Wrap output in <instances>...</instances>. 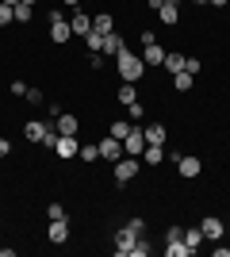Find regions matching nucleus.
<instances>
[{
    "label": "nucleus",
    "mask_w": 230,
    "mask_h": 257,
    "mask_svg": "<svg viewBox=\"0 0 230 257\" xmlns=\"http://www.w3.org/2000/svg\"><path fill=\"white\" fill-rule=\"evenodd\" d=\"M184 246L192 249V253H196V249L203 246V230H199V226H192V230H184Z\"/></svg>",
    "instance_id": "21"
},
{
    "label": "nucleus",
    "mask_w": 230,
    "mask_h": 257,
    "mask_svg": "<svg viewBox=\"0 0 230 257\" xmlns=\"http://www.w3.org/2000/svg\"><path fill=\"white\" fill-rule=\"evenodd\" d=\"M192 81H196V77L188 73V69H180V73H173V85L180 88V92H188V88H192Z\"/></svg>",
    "instance_id": "24"
},
{
    "label": "nucleus",
    "mask_w": 230,
    "mask_h": 257,
    "mask_svg": "<svg viewBox=\"0 0 230 257\" xmlns=\"http://www.w3.org/2000/svg\"><path fill=\"white\" fill-rule=\"evenodd\" d=\"M165 54H169L165 46L150 43V46H146V58H142V62H146V65H161V62H165Z\"/></svg>",
    "instance_id": "18"
},
{
    "label": "nucleus",
    "mask_w": 230,
    "mask_h": 257,
    "mask_svg": "<svg viewBox=\"0 0 230 257\" xmlns=\"http://www.w3.org/2000/svg\"><path fill=\"white\" fill-rule=\"evenodd\" d=\"M31 4H35V0H31Z\"/></svg>",
    "instance_id": "39"
},
{
    "label": "nucleus",
    "mask_w": 230,
    "mask_h": 257,
    "mask_svg": "<svg viewBox=\"0 0 230 257\" xmlns=\"http://www.w3.org/2000/svg\"><path fill=\"white\" fill-rule=\"evenodd\" d=\"M115 96H119V104H134V100H138V88H134V81H123V88L115 92Z\"/></svg>",
    "instance_id": "20"
},
{
    "label": "nucleus",
    "mask_w": 230,
    "mask_h": 257,
    "mask_svg": "<svg viewBox=\"0 0 230 257\" xmlns=\"http://www.w3.org/2000/svg\"><path fill=\"white\" fill-rule=\"evenodd\" d=\"M46 123H39V119H31V123H23V135H27V142H43L46 139Z\"/></svg>",
    "instance_id": "15"
},
{
    "label": "nucleus",
    "mask_w": 230,
    "mask_h": 257,
    "mask_svg": "<svg viewBox=\"0 0 230 257\" xmlns=\"http://www.w3.org/2000/svg\"><path fill=\"white\" fill-rule=\"evenodd\" d=\"M138 238H142V234H134L131 226H119V230H115V253L127 257V253H131V246L138 242Z\"/></svg>",
    "instance_id": "5"
},
{
    "label": "nucleus",
    "mask_w": 230,
    "mask_h": 257,
    "mask_svg": "<svg viewBox=\"0 0 230 257\" xmlns=\"http://www.w3.org/2000/svg\"><path fill=\"white\" fill-rule=\"evenodd\" d=\"M192 253V249L184 246V242H169V246H165V257H188Z\"/></svg>",
    "instance_id": "25"
},
{
    "label": "nucleus",
    "mask_w": 230,
    "mask_h": 257,
    "mask_svg": "<svg viewBox=\"0 0 230 257\" xmlns=\"http://www.w3.org/2000/svg\"><path fill=\"white\" fill-rule=\"evenodd\" d=\"M16 23H31V16H35V8H31V0H20V4H16Z\"/></svg>",
    "instance_id": "22"
},
{
    "label": "nucleus",
    "mask_w": 230,
    "mask_h": 257,
    "mask_svg": "<svg viewBox=\"0 0 230 257\" xmlns=\"http://www.w3.org/2000/svg\"><path fill=\"white\" fill-rule=\"evenodd\" d=\"M46 215H50V219H69V215H66V207H62V204H50V207H46Z\"/></svg>",
    "instance_id": "30"
},
{
    "label": "nucleus",
    "mask_w": 230,
    "mask_h": 257,
    "mask_svg": "<svg viewBox=\"0 0 230 257\" xmlns=\"http://www.w3.org/2000/svg\"><path fill=\"white\" fill-rule=\"evenodd\" d=\"M69 27H73V35H81V39H85V35L92 31V16H85V12L77 8V12H73V20H69Z\"/></svg>",
    "instance_id": "14"
},
{
    "label": "nucleus",
    "mask_w": 230,
    "mask_h": 257,
    "mask_svg": "<svg viewBox=\"0 0 230 257\" xmlns=\"http://www.w3.org/2000/svg\"><path fill=\"white\" fill-rule=\"evenodd\" d=\"M142 158H146V165H161L165 161V146H146Z\"/></svg>",
    "instance_id": "23"
},
{
    "label": "nucleus",
    "mask_w": 230,
    "mask_h": 257,
    "mask_svg": "<svg viewBox=\"0 0 230 257\" xmlns=\"http://www.w3.org/2000/svg\"><path fill=\"white\" fill-rule=\"evenodd\" d=\"M146 8H153V12H161V8H165V0H146Z\"/></svg>",
    "instance_id": "34"
},
{
    "label": "nucleus",
    "mask_w": 230,
    "mask_h": 257,
    "mask_svg": "<svg viewBox=\"0 0 230 257\" xmlns=\"http://www.w3.org/2000/svg\"><path fill=\"white\" fill-rule=\"evenodd\" d=\"M92 31H100V35H111V31H115V20H111L108 12H100V16H92Z\"/></svg>",
    "instance_id": "17"
},
{
    "label": "nucleus",
    "mask_w": 230,
    "mask_h": 257,
    "mask_svg": "<svg viewBox=\"0 0 230 257\" xmlns=\"http://www.w3.org/2000/svg\"><path fill=\"white\" fill-rule=\"evenodd\" d=\"M131 127H134V123H119V119H115V123H111V135H115V139H127Z\"/></svg>",
    "instance_id": "27"
},
{
    "label": "nucleus",
    "mask_w": 230,
    "mask_h": 257,
    "mask_svg": "<svg viewBox=\"0 0 230 257\" xmlns=\"http://www.w3.org/2000/svg\"><path fill=\"white\" fill-rule=\"evenodd\" d=\"M46 238H50L54 246L69 242V219H50V230H46Z\"/></svg>",
    "instance_id": "9"
},
{
    "label": "nucleus",
    "mask_w": 230,
    "mask_h": 257,
    "mask_svg": "<svg viewBox=\"0 0 230 257\" xmlns=\"http://www.w3.org/2000/svg\"><path fill=\"white\" fill-rule=\"evenodd\" d=\"M127 50V43H123V35H104V54H108V58H115V54H123Z\"/></svg>",
    "instance_id": "16"
},
{
    "label": "nucleus",
    "mask_w": 230,
    "mask_h": 257,
    "mask_svg": "<svg viewBox=\"0 0 230 257\" xmlns=\"http://www.w3.org/2000/svg\"><path fill=\"white\" fill-rule=\"evenodd\" d=\"M100 158H108L111 165L123 158V139H115V135H108V139L100 142Z\"/></svg>",
    "instance_id": "7"
},
{
    "label": "nucleus",
    "mask_w": 230,
    "mask_h": 257,
    "mask_svg": "<svg viewBox=\"0 0 230 257\" xmlns=\"http://www.w3.org/2000/svg\"><path fill=\"white\" fill-rule=\"evenodd\" d=\"M0 4H12V8H16V4H20V0H0Z\"/></svg>",
    "instance_id": "37"
},
{
    "label": "nucleus",
    "mask_w": 230,
    "mask_h": 257,
    "mask_svg": "<svg viewBox=\"0 0 230 257\" xmlns=\"http://www.w3.org/2000/svg\"><path fill=\"white\" fill-rule=\"evenodd\" d=\"M77 158H85V161H96V158H100V146H81V150H77Z\"/></svg>",
    "instance_id": "28"
},
{
    "label": "nucleus",
    "mask_w": 230,
    "mask_h": 257,
    "mask_svg": "<svg viewBox=\"0 0 230 257\" xmlns=\"http://www.w3.org/2000/svg\"><path fill=\"white\" fill-rule=\"evenodd\" d=\"M4 154H12V142L8 139H0V158H4Z\"/></svg>",
    "instance_id": "35"
},
{
    "label": "nucleus",
    "mask_w": 230,
    "mask_h": 257,
    "mask_svg": "<svg viewBox=\"0 0 230 257\" xmlns=\"http://www.w3.org/2000/svg\"><path fill=\"white\" fill-rule=\"evenodd\" d=\"M77 150H81V142H77V139L58 135V142H54V154H58V158H77Z\"/></svg>",
    "instance_id": "10"
},
{
    "label": "nucleus",
    "mask_w": 230,
    "mask_h": 257,
    "mask_svg": "<svg viewBox=\"0 0 230 257\" xmlns=\"http://www.w3.org/2000/svg\"><path fill=\"white\" fill-rule=\"evenodd\" d=\"M199 169H203V161H199L196 154H180V158H176V173H180L184 181H192V177H199Z\"/></svg>",
    "instance_id": "4"
},
{
    "label": "nucleus",
    "mask_w": 230,
    "mask_h": 257,
    "mask_svg": "<svg viewBox=\"0 0 230 257\" xmlns=\"http://www.w3.org/2000/svg\"><path fill=\"white\" fill-rule=\"evenodd\" d=\"M157 16H161L165 27H176V23H180V4H176V0H165V8L157 12Z\"/></svg>",
    "instance_id": "13"
},
{
    "label": "nucleus",
    "mask_w": 230,
    "mask_h": 257,
    "mask_svg": "<svg viewBox=\"0 0 230 257\" xmlns=\"http://www.w3.org/2000/svg\"><path fill=\"white\" fill-rule=\"evenodd\" d=\"M12 20H16V12H12V4H0V27H8Z\"/></svg>",
    "instance_id": "29"
},
{
    "label": "nucleus",
    "mask_w": 230,
    "mask_h": 257,
    "mask_svg": "<svg viewBox=\"0 0 230 257\" xmlns=\"http://www.w3.org/2000/svg\"><path fill=\"white\" fill-rule=\"evenodd\" d=\"M184 69L196 77V73H199V58H184Z\"/></svg>",
    "instance_id": "33"
},
{
    "label": "nucleus",
    "mask_w": 230,
    "mask_h": 257,
    "mask_svg": "<svg viewBox=\"0 0 230 257\" xmlns=\"http://www.w3.org/2000/svg\"><path fill=\"white\" fill-rule=\"evenodd\" d=\"M23 100H27V104H43V92H39V88H27V96H23Z\"/></svg>",
    "instance_id": "32"
},
{
    "label": "nucleus",
    "mask_w": 230,
    "mask_h": 257,
    "mask_svg": "<svg viewBox=\"0 0 230 257\" xmlns=\"http://www.w3.org/2000/svg\"><path fill=\"white\" fill-rule=\"evenodd\" d=\"M196 4H211V0H196Z\"/></svg>",
    "instance_id": "38"
},
{
    "label": "nucleus",
    "mask_w": 230,
    "mask_h": 257,
    "mask_svg": "<svg viewBox=\"0 0 230 257\" xmlns=\"http://www.w3.org/2000/svg\"><path fill=\"white\" fill-rule=\"evenodd\" d=\"M142 150H146V135H142V127H131V135L123 139V154H131V158H138Z\"/></svg>",
    "instance_id": "6"
},
{
    "label": "nucleus",
    "mask_w": 230,
    "mask_h": 257,
    "mask_svg": "<svg viewBox=\"0 0 230 257\" xmlns=\"http://www.w3.org/2000/svg\"><path fill=\"white\" fill-rule=\"evenodd\" d=\"M115 69H119L123 81H138V77L146 73V62H142V58H134L131 50H123V54H115Z\"/></svg>",
    "instance_id": "1"
},
{
    "label": "nucleus",
    "mask_w": 230,
    "mask_h": 257,
    "mask_svg": "<svg viewBox=\"0 0 230 257\" xmlns=\"http://www.w3.org/2000/svg\"><path fill=\"white\" fill-rule=\"evenodd\" d=\"M54 131H58V135H69V139H77V131H81V123H77V115L62 111V115H58V123H54Z\"/></svg>",
    "instance_id": "11"
},
{
    "label": "nucleus",
    "mask_w": 230,
    "mask_h": 257,
    "mask_svg": "<svg viewBox=\"0 0 230 257\" xmlns=\"http://www.w3.org/2000/svg\"><path fill=\"white\" fill-rule=\"evenodd\" d=\"M142 135H146V146H165V127L161 123H142Z\"/></svg>",
    "instance_id": "12"
},
{
    "label": "nucleus",
    "mask_w": 230,
    "mask_h": 257,
    "mask_svg": "<svg viewBox=\"0 0 230 257\" xmlns=\"http://www.w3.org/2000/svg\"><path fill=\"white\" fill-rule=\"evenodd\" d=\"M62 4H66V8H73V12L81 8V0H62Z\"/></svg>",
    "instance_id": "36"
},
{
    "label": "nucleus",
    "mask_w": 230,
    "mask_h": 257,
    "mask_svg": "<svg viewBox=\"0 0 230 257\" xmlns=\"http://www.w3.org/2000/svg\"><path fill=\"white\" fill-rule=\"evenodd\" d=\"M165 69H169V73H180V69H184V54H176V50H169L165 54Z\"/></svg>",
    "instance_id": "19"
},
{
    "label": "nucleus",
    "mask_w": 230,
    "mask_h": 257,
    "mask_svg": "<svg viewBox=\"0 0 230 257\" xmlns=\"http://www.w3.org/2000/svg\"><path fill=\"white\" fill-rule=\"evenodd\" d=\"M199 230H203V238H222V230H226V223H222L219 215H203V223H199Z\"/></svg>",
    "instance_id": "8"
},
{
    "label": "nucleus",
    "mask_w": 230,
    "mask_h": 257,
    "mask_svg": "<svg viewBox=\"0 0 230 257\" xmlns=\"http://www.w3.org/2000/svg\"><path fill=\"white\" fill-rule=\"evenodd\" d=\"M50 39H54L58 46L73 39V27H69V20H66V16H62L58 8H54V16H50Z\"/></svg>",
    "instance_id": "2"
},
{
    "label": "nucleus",
    "mask_w": 230,
    "mask_h": 257,
    "mask_svg": "<svg viewBox=\"0 0 230 257\" xmlns=\"http://www.w3.org/2000/svg\"><path fill=\"white\" fill-rule=\"evenodd\" d=\"M134 177H138V158L123 154V158L115 161V181H119V184H131Z\"/></svg>",
    "instance_id": "3"
},
{
    "label": "nucleus",
    "mask_w": 230,
    "mask_h": 257,
    "mask_svg": "<svg viewBox=\"0 0 230 257\" xmlns=\"http://www.w3.org/2000/svg\"><path fill=\"white\" fill-rule=\"evenodd\" d=\"M127 111H131V119H142V115H146V107L138 104V100H134V104H127Z\"/></svg>",
    "instance_id": "31"
},
{
    "label": "nucleus",
    "mask_w": 230,
    "mask_h": 257,
    "mask_svg": "<svg viewBox=\"0 0 230 257\" xmlns=\"http://www.w3.org/2000/svg\"><path fill=\"white\" fill-rule=\"evenodd\" d=\"M127 257H150V242H146V238H138V242L131 246V253H127Z\"/></svg>",
    "instance_id": "26"
}]
</instances>
